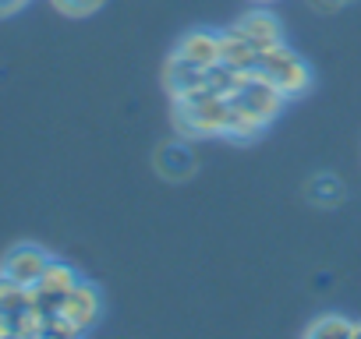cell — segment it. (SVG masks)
Listing matches in <instances>:
<instances>
[{
	"label": "cell",
	"mask_w": 361,
	"mask_h": 339,
	"mask_svg": "<svg viewBox=\"0 0 361 339\" xmlns=\"http://www.w3.org/2000/svg\"><path fill=\"white\" fill-rule=\"evenodd\" d=\"M283 103H287V96H283L280 89H273L266 78H259V75L248 71V75L241 78V85L231 92L234 120H231V134H227V138L248 141V138L262 134V131L273 124V117H280Z\"/></svg>",
	"instance_id": "cell-1"
},
{
	"label": "cell",
	"mask_w": 361,
	"mask_h": 339,
	"mask_svg": "<svg viewBox=\"0 0 361 339\" xmlns=\"http://www.w3.org/2000/svg\"><path fill=\"white\" fill-rule=\"evenodd\" d=\"M231 120H234L231 96H220L209 85H199L195 92L173 99V127L185 138H216V134L227 138Z\"/></svg>",
	"instance_id": "cell-2"
},
{
	"label": "cell",
	"mask_w": 361,
	"mask_h": 339,
	"mask_svg": "<svg viewBox=\"0 0 361 339\" xmlns=\"http://www.w3.org/2000/svg\"><path fill=\"white\" fill-rule=\"evenodd\" d=\"M252 75H259V78H266L273 89H280L287 99L290 96H301L308 85H312V71H308V64L290 50V46H273V50H262L259 57H255V64H252Z\"/></svg>",
	"instance_id": "cell-3"
},
{
	"label": "cell",
	"mask_w": 361,
	"mask_h": 339,
	"mask_svg": "<svg viewBox=\"0 0 361 339\" xmlns=\"http://www.w3.org/2000/svg\"><path fill=\"white\" fill-rule=\"evenodd\" d=\"M0 335H39V311L32 304V286L0 276Z\"/></svg>",
	"instance_id": "cell-4"
},
{
	"label": "cell",
	"mask_w": 361,
	"mask_h": 339,
	"mask_svg": "<svg viewBox=\"0 0 361 339\" xmlns=\"http://www.w3.org/2000/svg\"><path fill=\"white\" fill-rule=\"evenodd\" d=\"M54 255L39 244H15L4 258H0V276L11 279V283H22V286H36L43 279V272L50 269Z\"/></svg>",
	"instance_id": "cell-5"
},
{
	"label": "cell",
	"mask_w": 361,
	"mask_h": 339,
	"mask_svg": "<svg viewBox=\"0 0 361 339\" xmlns=\"http://www.w3.org/2000/svg\"><path fill=\"white\" fill-rule=\"evenodd\" d=\"M61 314H64L78 332H89V328L99 321V314H103V297H99V290H96L92 283L78 279V283L68 290V297H64V304H61Z\"/></svg>",
	"instance_id": "cell-6"
},
{
	"label": "cell",
	"mask_w": 361,
	"mask_h": 339,
	"mask_svg": "<svg viewBox=\"0 0 361 339\" xmlns=\"http://www.w3.org/2000/svg\"><path fill=\"white\" fill-rule=\"evenodd\" d=\"M245 43H252L259 53L262 50H273V46H280L283 43V29H280V18L273 15V11H248L245 18H238L234 25H231Z\"/></svg>",
	"instance_id": "cell-7"
},
{
	"label": "cell",
	"mask_w": 361,
	"mask_h": 339,
	"mask_svg": "<svg viewBox=\"0 0 361 339\" xmlns=\"http://www.w3.org/2000/svg\"><path fill=\"white\" fill-rule=\"evenodd\" d=\"M173 57L188 60V64H195V68H202V71L216 68V64H220V32L199 29V32L180 36L177 46H173Z\"/></svg>",
	"instance_id": "cell-8"
},
{
	"label": "cell",
	"mask_w": 361,
	"mask_h": 339,
	"mask_svg": "<svg viewBox=\"0 0 361 339\" xmlns=\"http://www.w3.org/2000/svg\"><path fill=\"white\" fill-rule=\"evenodd\" d=\"M156 170L170 181H185L195 174V152L188 141H166L156 148Z\"/></svg>",
	"instance_id": "cell-9"
},
{
	"label": "cell",
	"mask_w": 361,
	"mask_h": 339,
	"mask_svg": "<svg viewBox=\"0 0 361 339\" xmlns=\"http://www.w3.org/2000/svg\"><path fill=\"white\" fill-rule=\"evenodd\" d=\"M199 85H206V71L170 53V60H166V89H170V96H173V99H177V96H188V92H195Z\"/></svg>",
	"instance_id": "cell-10"
},
{
	"label": "cell",
	"mask_w": 361,
	"mask_h": 339,
	"mask_svg": "<svg viewBox=\"0 0 361 339\" xmlns=\"http://www.w3.org/2000/svg\"><path fill=\"white\" fill-rule=\"evenodd\" d=\"M255 57H259V50L252 46V43H245L234 29H227V32H220V60L224 64H231V68H238V71H252V64H255Z\"/></svg>",
	"instance_id": "cell-11"
},
{
	"label": "cell",
	"mask_w": 361,
	"mask_h": 339,
	"mask_svg": "<svg viewBox=\"0 0 361 339\" xmlns=\"http://www.w3.org/2000/svg\"><path fill=\"white\" fill-rule=\"evenodd\" d=\"M308 198L315 202V205H336V202H343V184L333 177V174H315L312 181H308Z\"/></svg>",
	"instance_id": "cell-12"
},
{
	"label": "cell",
	"mask_w": 361,
	"mask_h": 339,
	"mask_svg": "<svg viewBox=\"0 0 361 339\" xmlns=\"http://www.w3.org/2000/svg\"><path fill=\"white\" fill-rule=\"evenodd\" d=\"M305 335H312V339H354V321H347L340 314H322L319 321L308 325Z\"/></svg>",
	"instance_id": "cell-13"
},
{
	"label": "cell",
	"mask_w": 361,
	"mask_h": 339,
	"mask_svg": "<svg viewBox=\"0 0 361 339\" xmlns=\"http://www.w3.org/2000/svg\"><path fill=\"white\" fill-rule=\"evenodd\" d=\"M50 4L61 15H68V18H89V15H96L106 4V0H50Z\"/></svg>",
	"instance_id": "cell-14"
},
{
	"label": "cell",
	"mask_w": 361,
	"mask_h": 339,
	"mask_svg": "<svg viewBox=\"0 0 361 339\" xmlns=\"http://www.w3.org/2000/svg\"><path fill=\"white\" fill-rule=\"evenodd\" d=\"M25 4H29V0H0V18H8V15L22 11Z\"/></svg>",
	"instance_id": "cell-15"
},
{
	"label": "cell",
	"mask_w": 361,
	"mask_h": 339,
	"mask_svg": "<svg viewBox=\"0 0 361 339\" xmlns=\"http://www.w3.org/2000/svg\"><path fill=\"white\" fill-rule=\"evenodd\" d=\"M312 4H315L319 11H333V8H340V4H350V0H312Z\"/></svg>",
	"instance_id": "cell-16"
},
{
	"label": "cell",
	"mask_w": 361,
	"mask_h": 339,
	"mask_svg": "<svg viewBox=\"0 0 361 339\" xmlns=\"http://www.w3.org/2000/svg\"><path fill=\"white\" fill-rule=\"evenodd\" d=\"M354 339H361V321H357V325H354Z\"/></svg>",
	"instance_id": "cell-17"
},
{
	"label": "cell",
	"mask_w": 361,
	"mask_h": 339,
	"mask_svg": "<svg viewBox=\"0 0 361 339\" xmlns=\"http://www.w3.org/2000/svg\"><path fill=\"white\" fill-rule=\"evenodd\" d=\"M259 4H266V0H259Z\"/></svg>",
	"instance_id": "cell-18"
}]
</instances>
